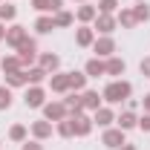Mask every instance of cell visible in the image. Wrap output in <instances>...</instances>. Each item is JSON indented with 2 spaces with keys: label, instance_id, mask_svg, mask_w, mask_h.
Returning <instances> with one entry per match:
<instances>
[{
  "label": "cell",
  "instance_id": "6da1fadb",
  "mask_svg": "<svg viewBox=\"0 0 150 150\" xmlns=\"http://www.w3.org/2000/svg\"><path fill=\"white\" fill-rule=\"evenodd\" d=\"M133 93V87L127 84V81H112V84H107L104 87V101H110V104H121V101H127Z\"/></svg>",
  "mask_w": 150,
  "mask_h": 150
},
{
  "label": "cell",
  "instance_id": "7a4b0ae2",
  "mask_svg": "<svg viewBox=\"0 0 150 150\" xmlns=\"http://www.w3.org/2000/svg\"><path fill=\"white\" fill-rule=\"evenodd\" d=\"M18 52H20V55H18V58H20V64L26 67V64H32V61H35V55H38V43L32 40V38H26V40L18 46Z\"/></svg>",
  "mask_w": 150,
  "mask_h": 150
},
{
  "label": "cell",
  "instance_id": "3957f363",
  "mask_svg": "<svg viewBox=\"0 0 150 150\" xmlns=\"http://www.w3.org/2000/svg\"><path fill=\"white\" fill-rule=\"evenodd\" d=\"M43 115H46V121H64V115H67V104H43Z\"/></svg>",
  "mask_w": 150,
  "mask_h": 150
},
{
  "label": "cell",
  "instance_id": "277c9868",
  "mask_svg": "<svg viewBox=\"0 0 150 150\" xmlns=\"http://www.w3.org/2000/svg\"><path fill=\"white\" fill-rule=\"evenodd\" d=\"M72 127H75V136H87V133L93 130V118H87V115H72Z\"/></svg>",
  "mask_w": 150,
  "mask_h": 150
},
{
  "label": "cell",
  "instance_id": "5b68a950",
  "mask_svg": "<svg viewBox=\"0 0 150 150\" xmlns=\"http://www.w3.org/2000/svg\"><path fill=\"white\" fill-rule=\"evenodd\" d=\"M101 142H104L107 147H112V150H115V147H121V144H124V130H121V127H118V130H107Z\"/></svg>",
  "mask_w": 150,
  "mask_h": 150
},
{
  "label": "cell",
  "instance_id": "8992f818",
  "mask_svg": "<svg viewBox=\"0 0 150 150\" xmlns=\"http://www.w3.org/2000/svg\"><path fill=\"white\" fill-rule=\"evenodd\" d=\"M23 101H26V107H43V90H40V87H32V90H26Z\"/></svg>",
  "mask_w": 150,
  "mask_h": 150
},
{
  "label": "cell",
  "instance_id": "52a82bcc",
  "mask_svg": "<svg viewBox=\"0 0 150 150\" xmlns=\"http://www.w3.org/2000/svg\"><path fill=\"white\" fill-rule=\"evenodd\" d=\"M23 40H26V29H23V26H12V29L6 32V43H9V46H20Z\"/></svg>",
  "mask_w": 150,
  "mask_h": 150
},
{
  "label": "cell",
  "instance_id": "ba28073f",
  "mask_svg": "<svg viewBox=\"0 0 150 150\" xmlns=\"http://www.w3.org/2000/svg\"><path fill=\"white\" fill-rule=\"evenodd\" d=\"M93 49H95V55H112L115 52V40L112 38H101V40L93 43Z\"/></svg>",
  "mask_w": 150,
  "mask_h": 150
},
{
  "label": "cell",
  "instance_id": "9c48e42d",
  "mask_svg": "<svg viewBox=\"0 0 150 150\" xmlns=\"http://www.w3.org/2000/svg\"><path fill=\"white\" fill-rule=\"evenodd\" d=\"M95 29L104 32V35H110L112 29H115V18H112V15H98V18H95Z\"/></svg>",
  "mask_w": 150,
  "mask_h": 150
},
{
  "label": "cell",
  "instance_id": "30bf717a",
  "mask_svg": "<svg viewBox=\"0 0 150 150\" xmlns=\"http://www.w3.org/2000/svg\"><path fill=\"white\" fill-rule=\"evenodd\" d=\"M84 72H87V78H98V75H104V72H107V64H101L98 58H93V61H87Z\"/></svg>",
  "mask_w": 150,
  "mask_h": 150
},
{
  "label": "cell",
  "instance_id": "8fae6325",
  "mask_svg": "<svg viewBox=\"0 0 150 150\" xmlns=\"http://www.w3.org/2000/svg\"><path fill=\"white\" fill-rule=\"evenodd\" d=\"M49 84H52V90H55V93H67V90H69V72L52 75V81H49Z\"/></svg>",
  "mask_w": 150,
  "mask_h": 150
},
{
  "label": "cell",
  "instance_id": "7c38bea8",
  "mask_svg": "<svg viewBox=\"0 0 150 150\" xmlns=\"http://www.w3.org/2000/svg\"><path fill=\"white\" fill-rule=\"evenodd\" d=\"M93 121L98 124V127H110L115 118H112V110H107V107H98V110H95V118H93Z\"/></svg>",
  "mask_w": 150,
  "mask_h": 150
},
{
  "label": "cell",
  "instance_id": "4fadbf2b",
  "mask_svg": "<svg viewBox=\"0 0 150 150\" xmlns=\"http://www.w3.org/2000/svg\"><path fill=\"white\" fill-rule=\"evenodd\" d=\"M64 104H67V110L72 112V115H78V112L84 110V95H75V93H69Z\"/></svg>",
  "mask_w": 150,
  "mask_h": 150
},
{
  "label": "cell",
  "instance_id": "5bb4252c",
  "mask_svg": "<svg viewBox=\"0 0 150 150\" xmlns=\"http://www.w3.org/2000/svg\"><path fill=\"white\" fill-rule=\"evenodd\" d=\"M32 136H35V139H49V136H52V124H49V121H35V124H32Z\"/></svg>",
  "mask_w": 150,
  "mask_h": 150
},
{
  "label": "cell",
  "instance_id": "9a60e30c",
  "mask_svg": "<svg viewBox=\"0 0 150 150\" xmlns=\"http://www.w3.org/2000/svg\"><path fill=\"white\" fill-rule=\"evenodd\" d=\"M0 67H3V72L9 75V72H20V67H23V64H20L18 55H9V58H3V61H0Z\"/></svg>",
  "mask_w": 150,
  "mask_h": 150
},
{
  "label": "cell",
  "instance_id": "2e32d148",
  "mask_svg": "<svg viewBox=\"0 0 150 150\" xmlns=\"http://www.w3.org/2000/svg\"><path fill=\"white\" fill-rule=\"evenodd\" d=\"M115 121H118V127H121V130H130V127H136V124H139V118H136V115H133V110H127V112H121V115H118V118H115Z\"/></svg>",
  "mask_w": 150,
  "mask_h": 150
},
{
  "label": "cell",
  "instance_id": "e0dca14e",
  "mask_svg": "<svg viewBox=\"0 0 150 150\" xmlns=\"http://www.w3.org/2000/svg\"><path fill=\"white\" fill-rule=\"evenodd\" d=\"M75 40H78L81 46H90V43H95V40H93V29H90V26H81V29H78V35H75Z\"/></svg>",
  "mask_w": 150,
  "mask_h": 150
},
{
  "label": "cell",
  "instance_id": "ac0fdd59",
  "mask_svg": "<svg viewBox=\"0 0 150 150\" xmlns=\"http://www.w3.org/2000/svg\"><path fill=\"white\" fill-rule=\"evenodd\" d=\"M35 29L40 32V35H46V32H52V29H55V20L43 15V18H38V20H35Z\"/></svg>",
  "mask_w": 150,
  "mask_h": 150
},
{
  "label": "cell",
  "instance_id": "d6986e66",
  "mask_svg": "<svg viewBox=\"0 0 150 150\" xmlns=\"http://www.w3.org/2000/svg\"><path fill=\"white\" fill-rule=\"evenodd\" d=\"M58 64H61V58H58V55H52V52L40 58V67H43L46 72H55V69H58Z\"/></svg>",
  "mask_w": 150,
  "mask_h": 150
},
{
  "label": "cell",
  "instance_id": "ffe728a7",
  "mask_svg": "<svg viewBox=\"0 0 150 150\" xmlns=\"http://www.w3.org/2000/svg\"><path fill=\"white\" fill-rule=\"evenodd\" d=\"M124 67H127V64H124L121 58H110V61H107V75H121Z\"/></svg>",
  "mask_w": 150,
  "mask_h": 150
},
{
  "label": "cell",
  "instance_id": "44dd1931",
  "mask_svg": "<svg viewBox=\"0 0 150 150\" xmlns=\"http://www.w3.org/2000/svg\"><path fill=\"white\" fill-rule=\"evenodd\" d=\"M6 84L9 87H23V84H29V78H26V72H9L6 75Z\"/></svg>",
  "mask_w": 150,
  "mask_h": 150
},
{
  "label": "cell",
  "instance_id": "7402d4cb",
  "mask_svg": "<svg viewBox=\"0 0 150 150\" xmlns=\"http://www.w3.org/2000/svg\"><path fill=\"white\" fill-rule=\"evenodd\" d=\"M84 107H87V110H98V107H101L98 93H93V90H90V93H84Z\"/></svg>",
  "mask_w": 150,
  "mask_h": 150
},
{
  "label": "cell",
  "instance_id": "603a6c76",
  "mask_svg": "<svg viewBox=\"0 0 150 150\" xmlns=\"http://www.w3.org/2000/svg\"><path fill=\"white\" fill-rule=\"evenodd\" d=\"M58 133H61L64 139H72V136H75V127H72V118H64V121L58 124Z\"/></svg>",
  "mask_w": 150,
  "mask_h": 150
},
{
  "label": "cell",
  "instance_id": "cb8c5ba5",
  "mask_svg": "<svg viewBox=\"0 0 150 150\" xmlns=\"http://www.w3.org/2000/svg\"><path fill=\"white\" fill-rule=\"evenodd\" d=\"M95 18H98V9H93V6H81L78 9V20L87 23V20H95Z\"/></svg>",
  "mask_w": 150,
  "mask_h": 150
},
{
  "label": "cell",
  "instance_id": "d4e9b609",
  "mask_svg": "<svg viewBox=\"0 0 150 150\" xmlns=\"http://www.w3.org/2000/svg\"><path fill=\"white\" fill-rule=\"evenodd\" d=\"M9 107H12V90L3 84L0 87V110H9Z\"/></svg>",
  "mask_w": 150,
  "mask_h": 150
},
{
  "label": "cell",
  "instance_id": "484cf974",
  "mask_svg": "<svg viewBox=\"0 0 150 150\" xmlns=\"http://www.w3.org/2000/svg\"><path fill=\"white\" fill-rule=\"evenodd\" d=\"M87 84V75H81V72H69V90H81Z\"/></svg>",
  "mask_w": 150,
  "mask_h": 150
},
{
  "label": "cell",
  "instance_id": "4316f807",
  "mask_svg": "<svg viewBox=\"0 0 150 150\" xmlns=\"http://www.w3.org/2000/svg\"><path fill=\"white\" fill-rule=\"evenodd\" d=\"M26 78H29L32 84H40V81L46 78V69H43V67H35V69H29V72H26Z\"/></svg>",
  "mask_w": 150,
  "mask_h": 150
},
{
  "label": "cell",
  "instance_id": "83f0119b",
  "mask_svg": "<svg viewBox=\"0 0 150 150\" xmlns=\"http://www.w3.org/2000/svg\"><path fill=\"white\" fill-rule=\"evenodd\" d=\"M15 15H18V9L12 3H3L0 6V20H15Z\"/></svg>",
  "mask_w": 150,
  "mask_h": 150
},
{
  "label": "cell",
  "instance_id": "f1b7e54d",
  "mask_svg": "<svg viewBox=\"0 0 150 150\" xmlns=\"http://www.w3.org/2000/svg\"><path fill=\"white\" fill-rule=\"evenodd\" d=\"M115 9H118V0H101V3H98V12H101V15H112Z\"/></svg>",
  "mask_w": 150,
  "mask_h": 150
},
{
  "label": "cell",
  "instance_id": "f546056e",
  "mask_svg": "<svg viewBox=\"0 0 150 150\" xmlns=\"http://www.w3.org/2000/svg\"><path fill=\"white\" fill-rule=\"evenodd\" d=\"M9 139H12V142H23V139H26V127H23V124H15V127L9 130Z\"/></svg>",
  "mask_w": 150,
  "mask_h": 150
},
{
  "label": "cell",
  "instance_id": "4dcf8cb0",
  "mask_svg": "<svg viewBox=\"0 0 150 150\" xmlns=\"http://www.w3.org/2000/svg\"><path fill=\"white\" fill-rule=\"evenodd\" d=\"M133 15H136V23H139V20H150V9L144 3H139V6L133 9Z\"/></svg>",
  "mask_w": 150,
  "mask_h": 150
},
{
  "label": "cell",
  "instance_id": "1f68e13d",
  "mask_svg": "<svg viewBox=\"0 0 150 150\" xmlns=\"http://www.w3.org/2000/svg\"><path fill=\"white\" fill-rule=\"evenodd\" d=\"M118 23L127 26V29H133V26H136V15H133V12H121V15H118Z\"/></svg>",
  "mask_w": 150,
  "mask_h": 150
},
{
  "label": "cell",
  "instance_id": "d6a6232c",
  "mask_svg": "<svg viewBox=\"0 0 150 150\" xmlns=\"http://www.w3.org/2000/svg\"><path fill=\"white\" fill-rule=\"evenodd\" d=\"M55 26H69V23H72V15H69V12H55Z\"/></svg>",
  "mask_w": 150,
  "mask_h": 150
},
{
  "label": "cell",
  "instance_id": "836d02e7",
  "mask_svg": "<svg viewBox=\"0 0 150 150\" xmlns=\"http://www.w3.org/2000/svg\"><path fill=\"white\" fill-rule=\"evenodd\" d=\"M32 6L38 12H49V0H32Z\"/></svg>",
  "mask_w": 150,
  "mask_h": 150
},
{
  "label": "cell",
  "instance_id": "e575fe53",
  "mask_svg": "<svg viewBox=\"0 0 150 150\" xmlns=\"http://www.w3.org/2000/svg\"><path fill=\"white\" fill-rule=\"evenodd\" d=\"M139 127H142L144 133H150V112H147V115H142V118H139Z\"/></svg>",
  "mask_w": 150,
  "mask_h": 150
},
{
  "label": "cell",
  "instance_id": "d590c367",
  "mask_svg": "<svg viewBox=\"0 0 150 150\" xmlns=\"http://www.w3.org/2000/svg\"><path fill=\"white\" fill-rule=\"evenodd\" d=\"M139 69H142V75H150V58L142 61V67H139Z\"/></svg>",
  "mask_w": 150,
  "mask_h": 150
},
{
  "label": "cell",
  "instance_id": "8d00e7d4",
  "mask_svg": "<svg viewBox=\"0 0 150 150\" xmlns=\"http://www.w3.org/2000/svg\"><path fill=\"white\" fill-rule=\"evenodd\" d=\"M23 150H43V147H40V144H35V142H26V144H23Z\"/></svg>",
  "mask_w": 150,
  "mask_h": 150
},
{
  "label": "cell",
  "instance_id": "74e56055",
  "mask_svg": "<svg viewBox=\"0 0 150 150\" xmlns=\"http://www.w3.org/2000/svg\"><path fill=\"white\" fill-rule=\"evenodd\" d=\"M144 110H150V95H144Z\"/></svg>",
  "mask_w": 150,
  "mask_h": 150
},
{
  "label": "cell",
  "instance_id": "f35d334b",
  "mask_svg": "<svg viewBox=\"0 0 150 150\" xmlns=\"http://www.w3.org/2000/svg\"><path fill=\"white\" fill-rule=\"evenodd\" d=\"M121 150H136V147H133V144H127V142H124V144H121Z\"/></svg>",
  "mask_w": 150,
  "mask_h": 150
},
{
  "label": "cell",
  "instance_id": "ab89813d",
  "mask_svg": "<svg viewBox=\"0 0 150 150\" xmlns=\"http://www.w3.org/2000/svg\"><path fill=\"white\" fill-rule=\"evenodd\" d=\"M3 38H6V29H3V23H0V40H3Z\"/></svg>",
  "mask_w": 150,
  "mask_h": 150
},
{
  "label": "cell",
  "instance_id": "60d3db41",
  "mask_svg": "<svg viewBox=\"0 0 150 150\" xmlns=\"http://www.w3.org/2000/svg\"><path fill=\"white\" fill-rule=\"evenodd\" d=\"M139 3H142V0H139Z\"/></svg>",
  "mask_w": 150,
  "mask_h": 150
}]
</instances>
